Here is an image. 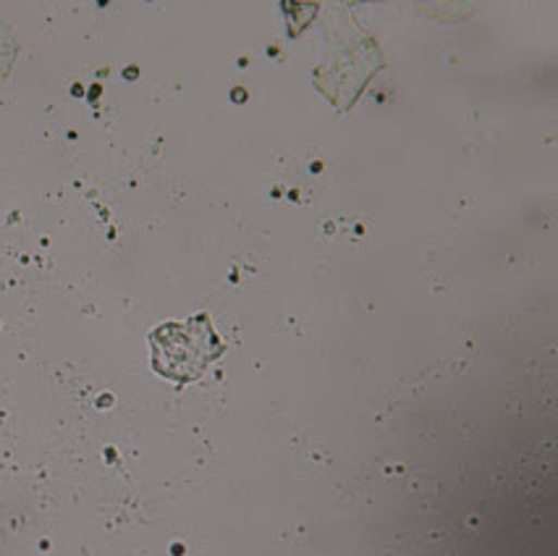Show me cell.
I'll return each mask as SVG.
<instances>
[{"label": "cell", "instance_id": "6da1fadb", "mask_svg": "<svg viewBox=\"0 0 558 556\" xmlns=\"http://www.w3.org/2000/svg\"><path fill=\"white\" fill-rule=\"evenodd\" d=\"M153 367L177 384H192L226 354V345L207 313L184 323H163L150 334Z\"/></svg>", "mask_w": 558, "mask_h": 556}]
</instances>
